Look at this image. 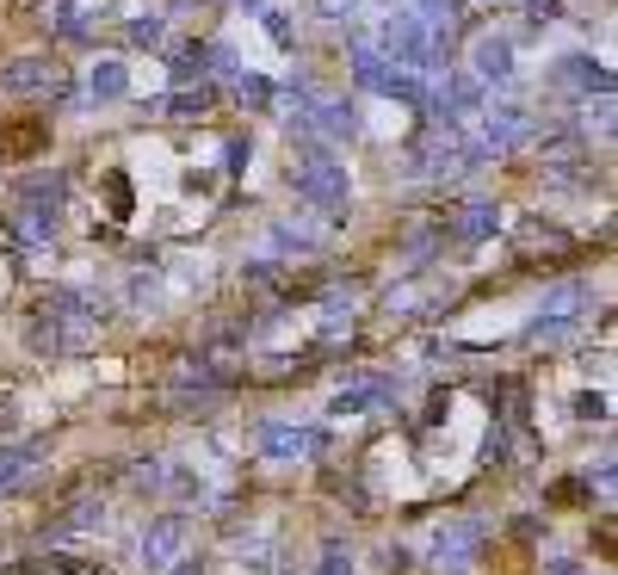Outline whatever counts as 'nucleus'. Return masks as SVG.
Here are the masks:
<instances>
[{
	"instance_id": "1a4fd4ad",
	"label": "nucleus",
	"mask_w": 618,
	"mask_h": 575,
	"mask_svg": "<svg viewBox=\"0 0 618 575\" xmlns=\"http://www.w3.org/2000/svg\"><path fill=\"white\" fill-rule=\"evenodd\" d=\"M260 452H267V458H297V452H322V433H309V427H260Z\"/></svg>"
},
{
	"instance_id": "7ed1b4c3",
	"label": "nucleus",
	"mask_w": 618,
	"mask_h": 575,
	"mask_svg": "<svg viewBox=\"0 0 618 575\" xmlns=\"http://www.w3.org/2000/svg\"><path fill=\"white\" fill-rule=\"evenodd\" d=\"M514 248H520V260H569V254H576V235L557 230V223H544V217H520V223H514Z\"/></svg>"
},
{
	"instance_id": "5701e85b",
	"label": "nucleus",
	"mask_w": 618,
	"mask_h": 575,
	"mask_svg": "<svg viewBox=\"0 0 618 575\" xmlns=\"http://www.w3.org/2000/svg\"><path fill=\"white\" fill-rule=\"evenodd\" d=\"M576 415H581V421H606V396H600V390H581Z\"/></svg>"
},
{
	"instance_id": "6ab92c4d",
	"label": "nucleus",
	"mask_w": 618,
	"mask_h": 575,
	"mask_svg": "<svg viewBox=\"0 0 618 575\" xmlns=\"http://www.w3.org/2000/svg\"><path fill=\"white\" fill-rule=\"evenodd\" d=\"M124 94H131L124 62H99V69H94V99H124Z\"/></svg>"
},
{
	"instance_id": "412c9836",
	"label": "nucleus",
	"mask_w": 618,
	"mask_h": 575,
	"mask_svg": "<svg viewBox=\"0 0 618 575\" xmlns=\"http://www.w3.org/2000/svg\"><path fill=\"white\" fill-rule=\"evenodd\" d=\"M353 75H359V87H390V62L378 57V50H359V57H353Z\"/></svg>"
},
{
	"instance_id": "c756f323",
	"label": "nucleus",
	"mask_w": 618,
	"mask_h": 575,
	"mask_svg": "<svg viewBox=\"0 0 618 575\" xmlns=\"http://www.w3.org/2000/svg\"><path fill=\"white\" fill-rule=\"evenodd\" d=\"M347 7H353V0H322V13H329V20H341Z\"/></svg>"
},
{
	"instance_id": "7c9ffc66",
	"label": "nucleus",
	"mask_w": 618,
	"mask_h": 575,
	"mask_svg": "<svg viewBox=\"0 0 618 575\" xmlns=\"http://www.w3.org/2000/svg\"><path fill=\"white\" fill-rule=\"evenodd\" d=\"M13 427V396H0V433Z\"/></svg>"
},
{
	"instance_id": "c85d7f7f",
	"label": "nucleus",
	"mask_w": 618,
	"mask_h": 575,
	"mask_svg": "<svg viewBox=\"0 0 618 575\" xmlns=\"http://www.w3.org/2000/svg\"><path fill=\"white\" fill-rule=\"evenodd\" d=\"M551 501H563V507H576V501H588V482H557V489H551Z\"/></svg>"
},
{
	"instance_id": "2f4dec72",
	"label": "nucleus",
	"mask_w": 618,
	"mask_h": 575,
	"mask_svg": "<svg viewBox=\"0 0 618 575\" xmlns=\"http://www.w3.org/2000/svg\"><path fill=\"white\" fill-rule=\"evenodd\" d=\"M174 575H205V563H180V570Z\"/></svg>"
},
{
	"instance_id": "20e7f679",
	"label": "nucleus",
	"mask_w": 618,
	"mask_h": 575,
	"mask_svg": "<svg viewBox=\"0 0 618 575\" xmlns=\"http://www.w3.org/2000/svg\"><path fill=\"white\" fill-rule=\"evenodd\" d=\"M62 62L57 57H20L0 69V94H57L62 87Z\"/></svg>"
},
{
	"instance_id": "cd10ccee",
	"label": "nucleus",
	"mask_w": 618,
	"mask_h": 575,
	"mask_svg": "<svg viewBox=\"0 0 618 575\" xmlns=\"http://www.w3.org/2000/svg\"><path fill=\"white\" fill-rule=\"evenodd\" d=\"M242 99H248V106H260V112H267V106H272V87H267V81H242Z\"/></svg>"
},
{
	"instance_id": "f3484780",
	"label": "nucleus",
	"mask_w": 618,
	"mask_h": 575,
	"mask_svg": "<svg viewBox=\"0 0 618 575\" xmlns=\"http://www.w3.org/2000/svg\"><path fill=\"white\" fill-rule=\"evenodd\" d=\"M477 106H483V87H477V81H452V87H445L440 94V124H452V112H477Z\"/></svg>"
},
{
	"instance_id": "aec40b11",
	"label": "nucleus",
	"mask_w": 618,
	"mask_h": 575,
	"mask_svg": "<svg viewBox=\"0 0 618 575\" xmlns=\"http://www.w3.org/2000/svg\"><path fill=\"white\" fill-rule=\"evenodd\" d=\"M106 211H112L118 217V223H124V217H131L136 211V198H131V180H124V173H106Z\"/></svg>"
},
{
	"instance_id": "39448f33",
	"label": "nucleus",
	"mask_w": 618,
	"mask_h": 575,
	"mask_svg": "<svg viewBox=\"0 0 618 575\" xmlns=\"http://www.w3.org/2000/svg\"><path fill=\"white\" fill-rule=\"evenodd\" d=\"M384 50L403 69H433V44H427V25L415 20V13H396V20L384 25Z\"/></svg>"
},
{
	"instance_id": "ddd939ff",
	"label": "nucleus",
	"mask_w": 618,
	"mask_h": 575,
	"mask_svg": "<svg viewBox=\"0 0 618 575\" xmlns=\"http://www.w3.org/2000/svg\"><path fill=\"white\" fill-rule=\"evenodd\" d=\"M477 75H483V81H507V75H514V44H507V38H477Z\"/></svg>"
},
{
	"instance_id": "473e14b6",
	"label": "nucleus",
	"mask_w": 618,
	"mask_h": 575,
	"mask_svg": "<svg viewBox=\"0 0 618 575\" xmlns=\"http://www.w3.org/2000/svg\"><path fill=\"white\" fill-rule=\"evenodd\" d=\"M483 7H495V0H483Z\"/></svg>"
},
{
	"instance_id": "a878e982",
	"label": "nucleus",
	"mask_w": 618,
	"mask_h": 575,
	"mask_svg": "<svg viewBox=\"0 0 618 575\" xmlns=\"http://www.w3.org/2000/svg\"><path fill=\"white\" fill-rule=\"evenodd\" d=\"M526 13H532V25H551L563 13V0H526Z\"/></svg>"
},
{
	"instance_id": "f8f14e48",
	"label": "nucleus",
	"mask_w": 618,
	"mask_h": 575,
	"mask_svg": "<svg viewBox=\"0 0 618 575\" xmlns=\"http://www.w3.org/2000/svg\"><path fill=\"white\" fill-rule=\"evenodd\" d=\"M99 519H106V507H99V501H69V507H62L44 533H50V538H75V533H94Z\"/></svg>"
},
{
	"instance_id": "6e6552de",
	"label": "nucleus",
	"mask_w": 618,
	"mask_h": 575,
	"mask_svg": "<svg viewBox=\"0 0 618 575\" xmlns=\"http://www.w3.org/2000/svg\"><path fill=\"white\" fill-rule=\"evenodd\" d=\"M526 131H532V118L520 106H495V112H483V143L477 149H514V143H526Z\"/></svg>"
},
{
	"instance_id": "a211bd4d",
	"label": "nucleus",
	"mask_w": 618,
	"mask_h": 575,
	"mask_svg": "<svg viewBox=\"0 0 618 575\" xmlns=\"http://www.w3.org/2000/svg\"><path fill=\"white\" fill-rule=\"evenodd\" d=\"M13 575H99V570L81 563V556H32V563H20Z\"/></svg>"
},
{
	"instance_id": "9d476101",
	"label": "nucleus",
	"mask_w": 618,
	"mask_h": 575,
	"mask_svg": "<svg viewBox=\"0 0 618 575\" xmlns=\"http://www.w3.org/2000/svg\"><path fill=\"white\" fill-rule=\"evenodd\" d=\"M495 230H502V211H495V205H464V211L445 223L452 242H483V235H495Z\"/></svg>"
},
{
	"instance_id": "72a5a7b5",
	"label": "nucleus",
	"mask_w": 618,
	"mask_h": 575,
	"mask_svg": "<svg viewBox=\"0 0 618 575\" xmlns=\"http://www.w3.org/2000/svg\"><path fill=\"white\" fill-rule=\"evenodd\" d=\"M260 575H267V570H260Z\"/></svg>"
},
{
	"instance_id": "423d86ee",
	"label": "nucleus",
	"mask_w": 618,
	"mask_h": 575,
	"mask_svg": "<svg viewBox=\"0 0 618 575\" xmlns=\"http://www.w3.org/2000/svg\"><path fill=\"white\" fill-rule=\"evenodd\" d=\"M44 149H50V118H20V124L0 131V155L7 161H38Z\"/></svg>"
},
{
	"instance_id": "4468645a",
	"label": "nucleus",
	"mask_w": 618,
	"mask_h": 575,
	"mask_svg": "<svg viewBox=\"0 0 618 575\" xmlns=\"http://www.w3.org/2000/svg\"><path fill=\"white\" fill-rule=\"evenodd\" d=\"M211 87H180V94H168V99H154V112H168V118H198V112H211Z\"/></svg>"
},
{
	"instance_id": "dca6fc26",
	"label": "nucleus",
	"mask_w": 618,
	"mask_h": 575,
	"mask_svg": "<svg viewBox=\"0 0 618 575\" xmlns=\"http://www.w3.org/2000/svg\"><path fill=\"white\" fill-rule=\"evenodd\" d=\"M32 458H38V445H7V452H0V496L20 489L25 470H32Z\"/></svg>"
},
{
	"instance_id": "bb28decb",
	"label": "nucleus",
	"mask_w": 618,
	"mask_h": 575,
	"mask_svg": "<svg viewBox=\"0 0 618 575\" xmlns=\"http://www.w3.org/2000/svg\"><path fill=\"white\" fill-rule=\"evenodd\" d=\"M131 44H161V20H154V13H149V20H136L131 25Z\"/></svg>"
},
{
	"instance_id": "393cba45",
	"label": "nucleus",
	"mask_w": 618,
	"mask_h": 575,
	"mask_svg": "<svg viewBox=\"0 0 618 575\" xmlns=\"http://www.w3.org/2000/svg\"><path fill=\"white\" fill-rule=\"evenodd\" d=\"M316 575H353L347 551H341V545H329V551H322V570H316Z\"/></svg>"
},
{
	"instance_id": "f257e3e1",
	"label": "nucleus",
	"mask_w": 618,
	"mask_h": 575,
	"mask_svg": "<svg viewBox=\"0 0 618 575\" xmlns=\"http://www.w3.org/2000/svg\"><path fill=\"white\" fill-rule=\"evenodd\" d=\"M291 186H297V198H309L316 211H329V217L347 211V168L322 149H309L304 168H291Z\"/></svg>"
},
{
	"instance_id": "0eeeda50",
	"label": "nucleus",
	"mask_w": 618,
	"mask_h": 575,
	"mask_svg": "<svg viewBox=\"0 0 618 575\" xmlns=\"http://www.w3.org/2000/svg\"><path fill=\"white\" fill-rule=\"evenodd\" d=\"M180 545H186V514H161L149 533H143V563L161 570V563H174L180 556Z\"/></svg>"
},
{
	"instance_id": "f03ea898",
	"label": "nucleus",
	"mask_w": 618,
	"mask_h": 575,
	"mask_svg": "<svg viewBox=\"0 0 618 575\" xmlns=\"http://www.w3.org/2000/svg\"><path fill=\"white\" fill-rule=\"evenodd\" d=\"M477 551H483V526L477 519H445L440 533L427 538V563L440 575H464L477 563Z\"/></svg>"
},
{
	"instance_id": "4be33fe9",
	"label": "nucleus",
	"mask_w": 618,
	"mask_h": 575,
	"mask_svg": "<svg viewBox=\"0 0 618 575\" xmlns=\"http://www.w3.org/2000/svg\"><path fill=\"white\" fill-rule=\"evenodd\" d=\"M205 62H211V50H205V44H193V50H180V57H174V81L186 87V81H193L198 69H205Z\"/></svg>"
},
{
	"instance_id": "b1692460",
	"label": "nucleus",
	"mask_w": 618,
	"mask_h": 575,
	"mask_svg": "<svg viewBox=\"0 0 618 575\" xmlns=\"http://www.w3.org/2000/svg\"><path fill=\"white\" fill-rule=\"evenodd\" d=\"M267 32H272V44H297V32H291V13H267Z\"/></svg>"
},
{
	"instance_id": "9b49d317",
	"label": "nucleus",
	"mask_w": 618,
	"mask_h": 575,
	"mask_svg": "<svg viewBox=\"0 0 618 575\" xmlns=\"http://www.w3.org/2000/svg\"><path fill=\"white\" fill-rule=\"evenodd\" d=\"M557 81H569V87H581V94H613V75H606L594 57H563Z\"/></svg>"
},
{
	"instance_id": "2eb2a0df",
	"label": "nucleus",
	"mask_w": 618,
	"mask_h": 575,
	"mask_svg": "<svg viewBox=\"0 0 618 575\" xmlns=\"http://www.w3.org/2000/svg\"><path fill=\"white\" fill-rule=\"evenodd\" d=\"M384 396H390V383H384V378H371V383H353V390H341V396H334V415H359V408L384 403Z\"/></svg>"
}]
</instances>
